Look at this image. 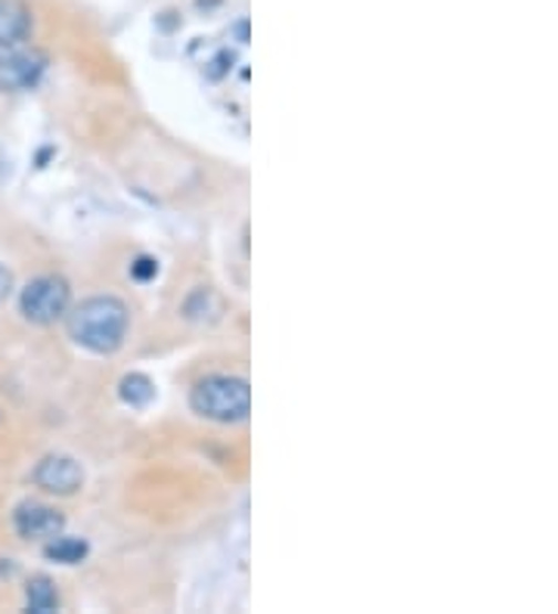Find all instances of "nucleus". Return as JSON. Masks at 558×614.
Listing matches in <instances>:
<instances>
[{
	"instance_id": "obj_1",
	"label": "nucleus",
	"mask_w": 558,
	"mask_h": 614,
	"mask_svg": "<svg viewBox=\"0 0 558 614\" xmlns=\"http://www.w3.org/2000/svg\"><path fill=\"white\" fill-rule=\"evenodd\" d=\"M65 320L72 342L91 354H115L124 345L131 326L127 304L115 295H93L81 301L78 308H69Z\"/></svg>"
},
{
	"instance_id": "obj_2",
	"label": "nucleus",
	"mask_w": 558,
	"mask_h": 614,
	"mask_svg": "<svg viewBox=\"0 0 558 614\" xmlns=\"http://www.w3.org/2000/svg\"><path fill=\"white\" fill-rule=\"evenodd\" d=\"M189 404L199 413L202 419L211 423H242L251 413V388L246 378L239 376H205L196 382L189 394Z\"/></svg>"
},
{
	"instance_id": "obj_3",
	"label": "nucleus",
	"mask_w": 558,
	"mask_h": 614,
	"mask_svg": "<svg viewBox=\"0 0 558 614\" xmlns=\"http://www.w3.org/2000/svg\"><path fill=\"white\" fill-rule=\"evenodd\" d=\"M72 308V289L56 273H44L31 280L19 295V311L34 326H53Z\"/></svg>"
},
{
	"instance_id": "obj_4",
	"label": "nucleus",
	"mask_w": 558,
	"mask_h": 614,
	"mask_svg": "<svg viewBox=\"0 0 558 614\" xmlns=\"http://www.w3.org/2000/svg\"><path fill=\"white\" fill-rule=\"evenodd\" d=\"M46 60L44 50L38 48H13L0 53V94H22L31 91L38 81L44 79Z\"/></svg>"
},
{
	"instance_id": "obj_5",
	"label": "nucleus",
	"mask_w": 558,
	"mask_h": 614,
	"mask_svg": "<svg viewBox=\"0 0 558 614\" xmlns=\"http://www.w3.org/2000/svg\"><path fill=\"white\" fill-rule=\"evenodd\" d=\"M34 485L46 493H56V497H72L84 488V469L75 457L50 454L34 466Z\"/></svg>"
},
{
	"instance_id": "obj_6",
	"label": "nucleus",
	"mask_w": 558,
	"mask_h": 614,
	"mask_svg": "<svg viewBox=\"0 0 558 614\" xmlns=\"http://www.w3.org/2000/svg\"><path fill=\"white\" fill-rule=\"evenodd\" d=\"M13 524L16 534L22 537V540H53L56 534H62L65 516H62L60 509H53V506L25 500V503L16 506Z\"/></svg>"
},
{
	"instance_id": "obj_7",
	"label": "nucleus",
	"mask_w": 558,
	"mask_h": 614,
	"mask_svg": "<svg viewBox=\"0 0 558 614\" xmlns=\"http://www.w3.org/2000/svg\"><path fill=\"white\" fill-rule=\"evenodd\" d=\"M31 34V10L22 0H0V53L19 48Z\"/></svg>"
},
{
	"instance_id": "obj_8",
	"label": "nucleus",
	"mask_w": 558,
	"mask_h": 614,
	"mask_svg": "<svg viewBox=\"0 0 558 614\" xmlns=\"http://www.w3.org/2000/svg\"><path fill=\"white\" fill-rule=\"evenodd\" d=\"M87 540H81V537H62L56 534L53 540H46L44 547V555L50 562H60V565H78V562H84L87 559Z\"/></svg>"
},
{
	"instance_id": "obj_9",
	"label": "nucleus",
	"mask_w": 558,
	"mask_h": 614,
	"mask_svg": "<svg viewBox=\"0 0 558 614\" xmlns=\"http://www.w3.org/2000/svg\"><path fill=\"white\" fill-rule=\"evenodd\" d=\"M25 605H29V612L34 614H50L60 608V593H56V583L44 577V574H38V577H31L29 586H25Z\"/></svg>"
},
{
	"instance_id": "obj_10",
	"label": "nucleus",
	"mask_w": 558,
	"mask_h": 614,
	"mask_svg": "<svg viewBox=\"0 0 558 614\" xmlns=\"http://www.w3.org/2000/svg\"><path fill=\"white\" fill-rule=\"evenodd\" d=\"M118 394H122L124 404H131V407H149L155 397V385L143 373H131V376L122 378Z\"/></svg>"
},
{
	"instance_id": "obj_11",
	"label": "nucleus",
	"mask_w": 558,
	"mask_h": 614,
	"mask_svg": "<svg viewBox=\"0 0 558 614\" xmlns=\"http://www.w3.org/2000/svg\"><path fill=\"white\" fill-rule=\"evenodd\" d=\"M131 273H134L137 280H153L155 273H158V261H153V258H137V261L131 264Z\"/></svg>"
},
{
	"instance_id": "obj_12",
	"label": "nucleus",
	"mask_w": 558,
	"mask_h": 614,
	"mask_svg": "<svg viewBox=\"0 0 558 614\" xmlns=\"http://www.w3.org/2000/svg\"><path fill=\"white\" fill-rule=\"evenodd\" d=\"M13 292V273L0 264V301H7V295Z\"/></svg>"
}]
</instances>
